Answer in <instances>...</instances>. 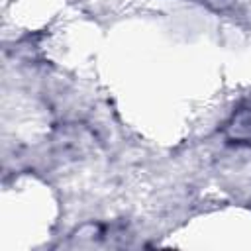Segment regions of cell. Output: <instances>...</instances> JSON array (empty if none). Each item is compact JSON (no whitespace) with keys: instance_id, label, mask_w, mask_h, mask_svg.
I'll return each mask as SVG.
<instances>
[{"instance_id":"1","label":"cell","mask_w":251,"mask_h":251,"mask_svg":"<svg viewBox=\"0 0 251 251\" xmlns=\"http://www.w3.org/2000/svg\"><path fill=\"white\" fill-rule=\"evenodd\" d=\"M227 137L235 141H251V108H241L227 124Z\"/></svg>"},{"instance_id":"2","label":"cell","mask_w":251,"mask_h":251,"mask_svg":"<svg viewBox=\"0 0 251 251\" xmlns=\"http://www.w3.org/2000/svg\"><path fill=\"white\" fill-rule=\"evenodd\" d=\"M198 2H202L204 6H208L216 12H227L235 6V0H198Z\"/></svg>"}]
</instances>
